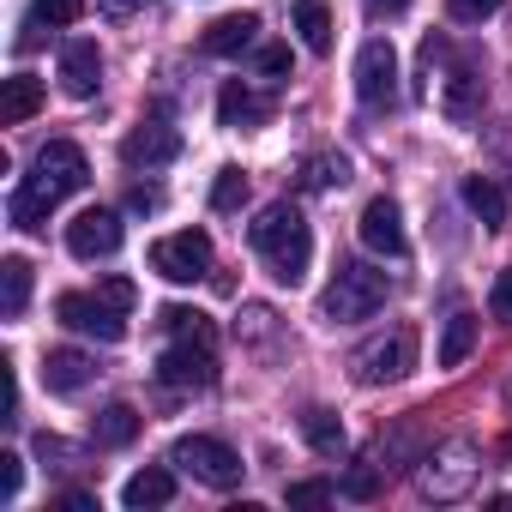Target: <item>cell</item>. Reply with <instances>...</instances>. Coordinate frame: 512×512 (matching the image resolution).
Listing matches in <instances>:
<instances>
[{
  "mask_svg": "<svg viewBox=\"0 0 512 512\" xmlns=\"http://www.w3.org/2000/svg\"><path fill=\"white\" fill-rule=\"evenodd\" d=\"M290 25L302 31L308 55H332V7H326V0H296V7H290Z\"/></svg>",
  "mask_w": 512,
  "mask_h": 512,
  "instance_id": "21",
  "label": "cell"
},
{
  "mask_svg": "<svg viewBox=\"0 0 512 512\" xmlns=\"http://www.w3.org/2000/svg\"><path fill=\"white\" fill-rule=\"evenodd\" d=\"M43 25H79L85 19V0H37V7H31Z\"/></svg>",
  "mask_w": 512,
  "mask_h": 512,
  "instance_id": "31",
  "label": "cell"
},
{
  "mask_svg": "<svg viewBox=\"0 0 512 512\" xmlns=\"http://www.w3.org/2000/svg\"><path fill=\"white\" fill-rule=\"evenodd\" d=\"M175 157H181V133L163 127V121H145V127H133V133L121 139V163H127V169H163V163H175Z\"/></svg>",
  "mask_w": 512,
  "mask_h": 512,
  "instance_id": "14",
  "label": "cell"
},
{
  "mask_svg": "<svg viewBox=\"0 0 512 512\" xmlns=\"http://www.w3.org/2000/svg\"><path fill=\"white\" fill-rule=\"evenodd\" d=\"M356 229H362V247H374V253H386V260H404V247H410V235H404V211H398V199H368L362 205V217H356Z\"/></svg>",
  "mask_w": 512,
  "mask_h": 512,
  "instance_id": "11",
  "label": "cell"
},
{
  "mask_svg": "<svg viewBox=\"0 0 512 512\" xmlns=\"http://www.w3.org/2000/svg\"><path fill=\"white\" fill-rule=\"evenodd\" d=\"M139 428H145V422H139V410H133V404H109V410L91 422L97 446H133V440H139Z\"/></svg>",
  "mask_w": 512,
  "mask_h": 512,
  "instance_id": "24",
  "label": "cell"
},
{
  "mask_svg": "<svg viewBox=\"0 0 512 512\" xmlns=\"http://www.w3.org/2000/svg\"><path fill=\"white\" fill-rule=\"evenodd\" d=\"M247 241H253V253L266 260V272H272L284 290H296V284L308 278V266H314V229L302 223L296 205H266L260 223L247 229Z\"/></svg>",
  "mask_w": 512,
  "mask_h": 512,
  "instance_id": "2",
  "label": "cell"
},
{
  "mask_svg": "<svg viewBox=\"0 0 512 512\" xmlns=\"http://www.w3.org/2000/svg\"><path fill=\"white\" fill-rule=\"evenodd\" d=\"M476 476H482V452L464 434H452V440H440L416 458V488H422V500H440V506L464 500L476 488Z\"/></svg>",
  "mask_w": 512,
  "mask_h": 512,
  "instance_id": "3",
  "label": "cell"
},
{
  "mask_svg": "<svg viewBox=\"0 0 512 512\" xmlns=\"http://www.w3.org/2000/svg\"><path fill=\"white\" fill-rule=\"evenodd\" d=\"M386 296H392L386 272H374V266L350 260V266H338V278L326 284V302H320V314H326L332 326H356V320H374V314L386 308Z\"/></svg>",
  "mask_w": 512,
  "mask_h": 512,
  "instance_id": "4",
  "label": "cell"
},
{
  "mask_svg": "<svg viewBox=\"0 0 512 512\" xmlns=\"http://www.w3.org/2000/svg\"><path fill=\"white\" fill-rule=\"evenodd\" d=\"M260 73H266V79H284V73H290V49H284V43H266V49H260Z\"/></svg>",
  "mask_w": 512,
  "mask_h": 512,
  "instance_id": "37",
  "label": "cell"
},
{
  "mask_svg": "<svg viewBox=\"0 0 512 512\" xmlns=\"http://www.w3.org/2000/svg\"><path fill=\"white\" fill-rule=\"evenodd\" d=\"M103 7H109L115 19H127V13H139V7H151V0H103Z\"/></svg>",
  "mask_w": 512,
  "mask_h": 512,
  "instance_id": "40",
  "label": "cell"
},
{
  "mask_svg": "<svg viewBox=\"0 0 512 512\" xmlns=\"http://www.w3.org/2000/svg\"><path fill=\"white\" fill-rule=\"evenodd\" d=\"M446 7H452L458 25H482V19H494V13L506 7V0H446Z\"/></svg>",
  "mask_w": 512,
  "mask_h": 512,
  "instance_id": "33",
  "label": "cell"
},
{
  "mask_svg": "<svg viewBox=\"0 0 512 512\" xmlns=\"http://www.w3.org/2000/svg\"><path fill=\"white\" fill-rule=\"evenodd\" d=\"M61 506H67V512H97V494H85V488H67V494H61Z\"/></svg>",
  "mask_w": 512,
  "mask_h": 512,
  "instance_id": "38",
  "label": "cell"
},
{
  "mask_svg": "<svg viewBox=\"0 0 512 512\" xmlns=\"http://www.w3.org/2000/svg\"><path fill=\"white\" fill-rule=\"evenodd\" d=\"M488 308H494V320H506V326H512V266L494 278V290H488Z\"/></svg>",
  "mask_w": 512,
  "mask_h": 512,
  "instance_id": "35",
  "label": "cell"
},
{
  "mask_svg": "<svg viewBox=\"0 0 512 512\" xmlns=\"http://www.w3.org/2000/svg\"><path fill=\"white\" fill-rule=\"evenodd\" d=\"M49 211H55V199H49L37 181H25V187L7 199V217H13V229H43V223H49Z\"/></svg>",
  "mask_w": 512,
  "mask_h": 512,
  "instance_id": "25",
  "label": "cell"
},
{
  "mask_svg": "<svg viewBox=\"0 0 512 512\" xmlns=\"http://www.w3.org/2000/svg\"><path fill=\"white\" fill-rule=\"evenodd\" d=\"M464 205L482 217V229H500V223H506V193H500L488 175H464Z\"/></svg>",
  "mask_w": 512,
  "mask_h": 512,
  "instance_id": "23",
  "label": "cell"
},
{
  "mask_svg": "<svg viewBox=\"0 0 512 512\" xmlns=\"http://www.w3.org/2000/svg\"><path fill=\"white\" fill-rule=\"evenodd\" d=\"M440 109H446L452 121H470V115L482 109V79H476V61H470V55H458V49H452V67L440 73Z\"/></svg>",
  "mask_w": 512,
  "mask_h": 512,
  "instance_id": "15",
  "label": "cell"
},
{
  "mask_svg": "<svg viewBox=\"0 0 512 512\" xmlns=\"http://www.w3.org/2000/svg\"><path fill=\"white\" fill-rule=\"evenodd\" d=\"M356 97L368 109H392L398 103V49L386 37H368L356 55Z\"/></svg>",
  "mask_w": 512,
  "mask_h": 512,
  "instance_id": "8",
  "label": "cell"
},
{
  "mask_svg": "<svg viewBox=\"0 0 512 512\" xmlns=\"http://www.w3.org/2000/svg\"><path fill=\"white\" fill-rule=\"evenodd\" d=\"M169 464L175 470H187L193 482H205V488H235L241 482V452L235 446H223V440H211V434H181L175 446H169Z\"/></svg>",
  "mask_w": 512,
  "mask_h": 512,
  "instance_id": "6",
  "label": "cell"
},
{
  "mask_svg": "<svg viewBox=\"0 0 512 512\" xmlns=\"http://www.w3.org/2000/svg\"><path fill=\"white\" fill-rule=\"evenodd\" d=\"M302 434H308V446H314L320 458H338V452L350 446V434H344V422H338L332 410H308V416H302Z\"/></svg>",
  "mask_w": 512,
  "mask_h": 512,
  "instance_id": "26",
  "label": "cell"
},
{
  "mask_svg": "<svg viewBox=\"0 0 512 512\" xmlns=\"http://www.w3.org/2000/svg\"><path fill=\"white\" fill-rule=\"evenodd\" d=\"M253 43H260V19H253V13H223V19H211L205 37H199L205 55H247Z\"/></svg>",
  "mask_w": 512,
  "mask_h": 512,
  "instance_id": "17",
  "label": "cell"
},
{
  "mask_svg": "<svg viewBox=\"0 0 512 512\" xmlns=\"http://www.w3.org/2000/svg\"><path fill=\"white\" fill-rule=\"evenodd\" d=\"M121 500H127V512L169 506V500H175V470H169V464H145V470H133L127 488H121Z\"/></svg>",
  "mask_w": 512,
  "mask_h": 512,
  "instance_id": "19",
  "label": "cell"
},
{
  "mask_svg": "<svg viewBox=\"0 0 512 512\" xmlns=\"http://www.w3.org/2000/svg\"><path fill=\"white\" fill-rule=\"evenodd\" d=\"M338 494V482H326V476H314V482H290V506H326Z\"/></svg>",
  "mask_w": 512,
  "mask_h": 512,
  "instance_id": "32",
  "label": "cell"
},
{
  "mask_svg": "<svg viewBox=\"0 0 512 512\" xmlns=\"http://www.w3.org/2000/svg\"><path fill=\"white\" fill-rule=\"evenodd\" d=\"M470 350H476V314H452V320L440 326V350H434V362H440V368H464Z\"/></svg>",
  "mask_w": 512,
  "mask_h": 512,
  "instance_id": "22",
  "label": "cell"
},
{
  "mask_svg": "<svg viewBox=\"0 0 512 512\" xmlns=\"http://www.w3.org/2000/svg\"><path fill=\"white\" fill-rule=\"evenodd\" d=\"M25 302H31V266L13 253V260H0V308H7V320H19Z\"/></svg>",
  "mask_w": 512,
  "mask_h": 512,
  "instance_id": "27",
  "label": "cell"
},
{
  "mask_svg": "<svg viewBox=\"0 0 512 512\" xmlns=\"http://www.w3.org/2000/svg\"><path fill=\"white\" fill-rule=\"evenodd\" d=\"M350 181V157H314L308 163V187L314 193H332V187H344Z\"/></svg>",
  "mask_w": 512,
  "mask_h": 512,
  "instance_id": "29",
  "label": "cell"
},
{
  "mask_svg": "<svg viewBox=\"0 0 512 512\" xmlns=\"http://www.w3.org/2000/svg\"><path fill=\"white\" fill-rule=\"evenodd\" d=\"M416 356H422V338H416V326H392V332H380V338H368L362 350H356V380L362 386H398L404 374H416Z\"/></svg>",
  "mask_w": 512,
  "mask_h": 512,
  "instance_id": "5",
  "label": "cell"
},
{
  "mask_svg": "<svg viewBox=\"0 0 512 512\" xmlns=\"http://www.w3.org/2000/svg\"><path fill=\"white\" fill-rule=\"evenodd\" d=\"M37 109H43V79L13 73V79H7V91H0V127H25Z\"/></svg>",
  "mask_w": 512,
  "mask_h": 512,
  "instance_id": "20",
  "label": "cell"
},
{
  "mask_svg": "<svg viewBox=\"0 0 512 512\" xmlns=\"http://www.w3.org/2000/svg\"><path fill=\"white\" fill-rule=\"evenodd\" d=\"M121 217L115 211H79L73 223H67V253L73 260H109V253L121 247Z\"/></svg>",
  "mask_w": 512,
  "mask_h": 512,
  "instance_id": "12",
  "label": "cell"
},
{
  "mask_svg": "<svg viewBox=\"0 0 512 512\" xmlns=\"http://www.w3.org/2000/svg\"><path fill=\"white\" fill-rule=\"evenodd\" d=\"M55 205L67 199V193H79L85 181H91V163H85V151L73 145V139H49L43 151H37V175H31Z\"/></svg>",
  "mask_w": 512,
  "mask_h": 512,
  "instance_id": "9",
  "label": "cell"
},
{
  "mask_svg": "<svg viewBox=\"0 0 512 512\" xmlns=\"http://www.w3.org/2000/svg\"><path fill=\"white\" fill-rule=\"evenodd\" d=\"M97 85H103V49H97L91 37H73V43L61 49V91H67L73 103H91Z\"/></svg>",
  "mask_w": 512,
  "mask_h": 512,
  "instance_id": "13",
  "label": "cell"
},
{
  "mask_svg": "<svg viewBox=\"0 0 512 512\" xmlns=\"http://www.w3.org/2000/svg\"><path fill=\"white\" fill-rule=\"evenodd\" d=\"M19 488H25V458L0 452V500H19Z\"/></svg>",
  "mask_w": 512,
  "mask_h": 512,
  "instance_id": "34",
  "label": "cell"
},
{
  "mask_svg": "<svg viewBox=\"0 0 512 512\" xmlns=\"http://www.w3.org/2000/svg\"><path fill=\"white\" fill-rule=\"evenodd\" d=\"M247 199V175L241 169H217V181H211V211H235Z\"/></svg>",
  "mask_w": 512,
  "mask_h": 512,
  "instance_id": "30",
  "label": "cell"
},
{
  "mask_svg": "<svg viewBox=\"0 0 512 512\" xmlns=\"http://www.w3.org/2000/svg\"><path fill=\"white\" fill-rule=\"evenodd\" d=\"M163 332L175 344H163L157 380L175 386V392H205L217 380V332H211V320L193 314V308H163Z\"/></svg>",
  "mask_w": 512,
  "mask_h": 512,
  "instance_id": "1",
  "label": "cell"
},
{
  "mask_svg": "<svg viewBox=\"0 0 512 512\" xmlns=\"http://www.w3.org/2000/svg\"><path fill=\"white\" fill-rule=\"evenodd\" d=\"M151 272L169 284H199L211 272V235L205 229H175L163 241H151Z\"/></svg>",
  "mask_w": 512,
  "mask_h": 512,
  "instance_id": "7",
  "label": "cell"
},
{
  "mask_svg": "<svg viewBox=\"0 0 512 512\" xmlns=\"http://www.w3.org/2000/svg\"><path fill=\"white\" fill-rule=\"evenodd\" d=\"M380 476H386V464H374V458H356V464L344 470L338 494H344V500H374V494H380Z\"/></svg>",
  "mask_w": 512,
  "mask_h": 512,
  "instance_id": "28",
  "label": "cell"
},
{
  "mask_svg": "<svg viewBox=\"0 0 512 512\" xmlns=\"http://www.w3.org/2000/svg\"><path fill=\"white\" fill-rule=\"evenodd\" d=\"M404 7H410V0H368V13H374V19H398Z\"/></svg>",
  "mask_w": 512,
  "mask_h": 512,
  "instance_id": "39",
  "label": "cell"
},
{
  "mask_svg": "<svg viewBox=\"0 0 512 512\" xmlns=\"http://www.w3.org/2000/svg\"><path fill=\"white\" fill-rule=\"evenodd\" d=\"M91 380H97V362H91L85 350H49V356H43V386H49V392L67 398V392H85Z\"/></svg>",
  "mask_w": 512,
  "mask_h": 512,
  "instance_id": "18",
  "label": "cell"
},
{
  "mask_svg": "<svg viewBox=\"0 0 512 512\" xmlns=\"http://www.w3.org/2000/svg\"><path fill=\"white\" fill-rule=\"evenodd\" d=\"M55 314H61V326H73V332H85V338H97V344H121V338H127V314L109 308L103 296L67 290V296L55 302Z\"/></svg>",
  "mask_w": 512,
  "mask_h": 512,
  "instance_id": "10",
  "label": "cell"
},
{
  "mask_svg": "<svg viewBox=\"0 0 512 512\" xmlns=\"http://www.w3.org/2000/svg\"><path fill=\"white\" fill-rule=\"evenodd\" d=\"M266 121H272V103H266V97H253L241 79H229V85L217 91V127L247 133V127H266Z\"/></svg>",
  "mask_w": 512,
  "mask_h": 512,
  "instance_id": "16",
  "label": "cell"
},
{
  "mask_svg": "<svg viewBox=\"0 0 512 512\" xmlns=\"http://www.w3.org/2000/svg\"><path fill=\"white\" fill-rule=\"evenodd\" d=\"M97 296H103V302H109V308H121V314H127V308H133V302H139V290H133V284H127V278H103V290H97Z\"/></svg>",
  "mask_w": 512,
  "mask_h": 512,
  "instance_id": "36",
  "label": "cell"
}]
</instances>
